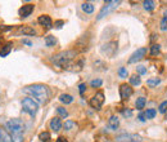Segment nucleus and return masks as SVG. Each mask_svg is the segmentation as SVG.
I'll list each match as a JSON object with an SVG mask.
<instances>
[{
	"label": "nucleus",
	"mask_w": 167,
	"mask_h": 142,
	"mask_svg": "<svg viewBox=\"0 0 167 142\" xmlns=\"http://www.w3.org/2000/svg\"><path fill=\"white\" fill-rule=\"evenodd\" d=\"M57 112H58V115L60 118H67L68 116V111L64 109V107H57Z\"/></svg>",
	"instance_id": "bb28decb"
},
{
	"label": "nucleus",
	"mask_w": 167,
	"mask_h": 142,
	"mask_svg": "<svg viewBox=\"0 0 167 142\" xmlns=\"http://www.w3.org/2000/svg\"><path fill=\"white\" fill-rule=\"evenodd\" d=\"M37 22L41 25V26H44L45 29H50L51 27V18L49 16H46V14H44V16H40L39 18H37Z\"/></svg>",
	"instance_id": "9b49d317"
},
{
	"label": "nucleus",
	"mask_w": 167,
	"mask_h": 142,
	"mask_svg": "<svg viewBox=\"0 0 167 142\" xmlns=\"http://www.w3.org/2000/svg\"><path fill=\"white\" fill-rule=\"evenodd\" d=\"M39 140L41 142H49L50 141V133L49 132H41L39 135Z\"/></svg>",
	"instance_id": "4be33fe9"
},
{
	"label": "nucleus",
	"mask_w": 167,
	"mask_h": 142,
	"mask_svg": "<svg viewBox=\"0 0 167 142\" xmlns=\"http://www.w3.org/2000/svg\"><path fill=\"white\" fill-rule=\"evenodd\" d=\"M147 54V48H139L136 49V52H134L133 54H131V57L129 58V64H135V62L143 59Z\"/></svg>",
	"instance_id": "1a4fd4ad"
},
{
	"label": "nucleus",
	"mask_w": 167,
	"mask_h": 142,
	"mask_svg": "<svg viewBox=\"0 0 167 142\" xmlns=\"http://www.w3.org/2000/svg\"><path fill=\"white\" fill-rule=\"evenodd\" d=\"M103 103H104V93L103 92H98L90 100V106L95 110H100Z\"/></svg>",
	"instance_id": "0eeeda50"
},
{
	"label": "nucleus",
	"mask_w": 167,
	"mask_h": 142,
	"mask_svg": "<svg viewBox=\"0 0 167 142\" xmlns=\"http://www.w3.org/2000/svg\"><path fill=\"white\" fill-rule=\"evenodd\" d=\"M167 111V101H163L161 105H160V112L161 114H165Z\"/></svg>",
	"instance_id": "2f4dec72"
},
{
	"label": "nucleus",
	"mask_w": 167,
	"mask_h": 142,
	"mask_svg": "<svg viewBox=\"0 0 167 142\" xmlns=\"http://www.w3.org/2000/svg\"><path fill=\"white\" fill-rule=\"evenodd\" d=\"M144 114H145V118H147V119H153L156 115H157V111H156L154 109H148Z\"/></svg>",
	"instance_id": "a878e982"
},
{
	"label": "nucleus",
	"mask_w": 167,
	"mask_h": 142,
	"mask_svg": "<svg viewBox=\"0 0 167 142\" xmlns=\"http://www.w3.org/2000/svg\"><path fill=\"white\" fill-rule=\"evenodd\" d=\"M45 44H46V47H54L57 44V39L53 35H49V36L45 38Z\"/></svg>",
	"instance_id": "aec40b11"
},
{
	"label": "nucleus",
	"mask_w": 167,
	"mask_h": 142,
	"mask_svg": "<svg viewBox=\"0 0 167 142\" xmlns=\"http://www.w3.org/2000/svg\"><path fill=\"white\" fill-rule=\"evenodd\" d=\"M62 121H60V118H58V116H55V118H53L51 120H50V129H53L54 132H58V130H60L62 129Z\"/></svg>",
	"instance_id": "f8f14e48"
},
{
	"label": "nucleus",
	"mask_w": 167,
	"mask_h": 142,
	"mask_svg": "<svg viewBox=\"0 0 167 142\" xmlns=\"http://www.w3.org/2000/svg\"><path fill=\"white\" fill-rule=\"evenodd\" d=\"M118 75H120L121 78H127L129 73H127V70H126L125 67H121V69L118 70Z\"/></svg>",
	"instance_id": "7c9ffc66"
},
{
	"label": "nucleus",
	"mask_w": 167,
	"mask_h": 142,
	"mask_svg": "<svg viewBox=\"0 0 167 142\" xmlns=\"http://www.w3.org/2000/svg\"><path fill=\"white\" fill-rule=\"evenodd\" d=\"M0 133H2V128H0Z\"/></svg>",
	"instance_id": "a19ab883"
},
{
	"label": "nucleus",
	"mask_w": 167,
	"mask_h": 142,
	"mask_svg": "<svg viewBox=\"0 0 167 142\" xmlns=\"http://www.w3.org/2000/svg\"><path fill=\"white\" fill-rule=\"evenodd\" d=\"M23 93L33 97L35 101L40 102V103H46L48 100H49V96H50V92L48 89V87L44 85V84L27 85V87L23 88Z\"/></svg>",
	"instance_id": "f257e3e1"
},
{
	"label": "nucleus",
	"mask_w": 167,
	"mask_h": 142,
	"mask_svg": "<svg viewBox=\"0 0 167 142\" xmlns=\"http://www.w3.org/2000/svg\"><path fill=\"white\" fill-rule=\"evenodd\" d=\"M136 71H138L140 75H145V74H147V67L139 65V66H136Z\"/></svg>",
	"instance_id": "c756f323"
},
{
	"label": "nucleus",
	"mask_w": 167,
	"mask_h": 142,
	"mask_svg": "<svg viewBox=\"0 0 167 142\" xmlns=\"http://www.w3.org/2000/svg\"><path fill=\"white\" fill-rule=\"evenodd\" d=\"M63 23H64L63 21H57L54 25H55V27H58V29H59V27H62V25H63Z\"/></svg>",
	"instance_id": "e433bc0d"
},
{
	"label": "nucleus",
	"mask_w": 167,
	"mask_h": 142,
	"mask_svg": "<svg viewBox=\"0 0 167 142\" xmlns=\"http://www.w3.org/2000/svg\"><path fill=\"white\" fill-rule=\"evenodd\" d=\"M55 142H68V141H67V138H64V137H59Z\"/></svg>",
	"instance_id": "4c0bfd02"
},
{
	"label": "nucleus",
	"mask_w": 167,
	"mask_h": 142,
	"mask_svg": "<svg viewBox=\"0 0 167 142\" xmlns=\"http://www.w3.org/2000/svg\"><path fill=\"white\" fill-rule=\"evenodd\" d=\"M122 115H124L125 118H131L133 116V111L130 109H126V110H122Z\"/></svg>",
	"instance_id": "473e14b6"
},
{
	"label": "nucleus",
	"mask_w": 167,
	"mask_h": 142,
	"mask_svg": "<svg viewBox=\"0 0 167 142\" xmlns=\"http://www.w3.org/2000/svg\"><path fill=\"white\" fill-rule=\"evenodd\" d=\"M134 91H133V88H131L130 84H121L120 85V97H121V100H129L131 96H133Z\"/></svg>",
	"instance_id": "6e6552de"
},
{
	"label": "nucleus",
	"mask_w": 167,
	"mask_h": 142,
	"mask_svg": "<svg viewBox=\"0 0 167 142\" xmlns=\"http://www.w3.org/2000/svg\"><path fill=\"white\" fill-rule=\"evenodd\" d=\"M23 44H26V45H30V47H31V45H32V43H31V41H30V40H26V39H24V40H23Z\"/></svg>",
	"instance_id": "58836bf2"
},
{
	"label": "nucleus",
	"mask_w": 167,
	"mask_h": 142,
	"mask_svg": "<svg viewBox=\"0 0 167 142\" xmlns=\"http://www.w3.org/2000/svg\"><path fill=\"white\" fill-rule=\"evenodd\" d=\"M33 9H35V5H33V4H26V5H22V7L20 8L18 14L24 18V17L31 16V13L33 12Z\"/></svg>",
	"instance_id": "9d476101"
},
{
	"label": "nucleus",
	"mask_w": 167,
	"mask_h": 142,
	"mask_svg": "<svg viewBox=\"0 0 167 142\" xmlns=\"http://www.w3.org/2000/svg\"><path fill=\"white\" fill-rule=\"evenodd\" d=\"M145 102H147V100L144 98V97H139V98L136 100V102H135V107H136L138 110H142V109H144Z\"/></svg>",
	"instance_id": "6ab92c4d"
},
{
	"label": "nucleus",
	"mask_w": 167,
	"mask_h": 142,
	"mask_svg": "<svg viewBox=\"0 0 167 142\" xmlns=\"http://www.w3.org/2000/svg\"><path fill=\"white\" fill-rule=\"evenodd\" d=\"M108 127H109V129H112V130H116V129L120 127V120H118V118H117V116H111V118L108 119Z\"/></svg>",
	"instance_id": "ddd939ff"
},
{
	"label": "nucleus",
	"mask_w": 167,
	"mask_h": 142,
	"mask_svg": "<svg viewBox=\"0 0 167 142\" xmlns=\"http://www.w3.org/2000/svg\"><path fill=\"white\" fill-rule=\"evenodd\" d=\"M59 101L62 102V103H64V105H69V103H72V102H73V97H72L71 94H66V93H63V94H60V96H59Z\"/></svg>",
	"instance_id": "2eb2a0df"
},
{
	"label": "nucleus",
	"mask_w": 167,
	"mask_h": 142,
	"mask_svg": "<svg viewBox=\"0 0 167 142\" xmlns=\"http://www.w3.org/2000/svg\"><path fill=\"white\" fill-rule=\"evenodd\" d=\"M81 8H82V11L85 12V13H93L94 12V5L91 4V3H82V5H81Z\"/></svg>",
	"instance_id": "a211bd4d"
},
{
	"label": "nucleus",
	"mask_w": 167,
	"mask_h": 142,
	"mask_svg": "<svg viewBox=\"0 0 167 142\" xmlns=\"http://www.w3.org/2000/svg\"><path fill=\"white\" fill-rule=\"evenodd\" d=\"M64 130H71V129H75L76 128V123L72 121V120H67L64 121V125H63Z\"/></svg>",
	"instance_id": "b1692460"
},
{
	"label": "nucleus",
	"mask_w": 167,
	"mask_h": 142,
	"mask_svg": "<svg viewBox=\"0 0 167 142\" xmlns=\"http://www.w3.org/2000/svg\"><path fill=\"white\" fill-rule=\"evenodd\" d=\"M120 4H121L120 0H107V2L104 3V7L100 9L98 17H96V20L99 21V20L104 18L105 16H108L109 13H112L113 11H116V9H117V7H118Z\"/></svg>",
	"instance_id": "20e7f679"
},
{
	"label": "nucleus",
	"mask_w": 167,
	"mask_h": 142,
	"mask_svg": "<svg viewBox=\"0 0 167 142\" xmlns=\"http://www.w3.org/2000/svg\"><path fill=\"white\" fill-rule=\"evenodd\" d=\"M22 109L24 112L30 114L31 116H35L39 110V103L35 101L31 97H27V98H23L22 100Z\"/></svg>",
	"instance_id": "39448f33"
},
{
	"label": "nucleus",
	"mask_w": 167,
	"mask_h": 142,
	"mask_svg": "<svg viewBox=\"0 0 167 142\" xmlns=\"http://www.w3.org/2000/svg\"><path fill=\"white\" fill-rule=\"evenodd\" d=\"M161 30L162 31L167 30V20L166 18H162V21H161Z\"/></svg>",
	"instance_id": "f704fd0d"
},
{
	"label": "nucleus",
	"mask_w": 167,
	"mask_h": 142,
	"mask_svg": "<svg viewBox=\"0 0 167 142\" xmlns=\"http://www.w3.org/2000/svg\"><path fill=\"white\" fill-rule=\"evenodd\" d=\"M5 127H7L8 130H9L12 137H14V136H23L24 129H26L24 123L21 119H17V118L8 120L7 124H5Z\"/></svg>",
	"instance_id": "7ed1b4c3"
},
{
	"label": "nucleus",
	"mask_w": 167,
	"mask_h": 142,
	"mask_svg": "<svg viewBox=\"0 0 167 142\" xmlns=\"http://www.w3.org/2000/svg\"><path fill=\"white\" fill-rule=\"evenodd\" d=\"M75 56H76V53L73 50H64V52H60V53H58V54H55L51 58V62L57 67L68 69L69 66H71V62L75 58Z\"/></svg>",
	"instance_id": "f03ea898"
},
{
	"label": "nucleus",
	"mask_w": 167,
	"mask_h": 142,
	"mask_svg": "<svg viewBox=\"0 0 167 142\" xmlns=\"http://www.w3.org/2000/svg\"><path fill=\"white\" fill-rule=\"evenodd\" d=\"M85 91H86V84L85 83H81L80 85H78V92H80V94L82 96Z\"/></svg>",
	"instance_id": "72a5a7b5"
},
{
	"label": "nucleus",
	"mask_w": 167,
	"mask_h": 142,
	"mask_svg": "<svg viewBox=\"0 0 167 142\" xmlns=\"http://www.w3.org/2000/svg\"><path fill=\"white\" fill-rule=\"evenodd\" d=\"M142 84V79L139 75H133L130 76V85H140Z\"/></svg>",
	"instance_id": "412c9836"
},
{
	"label": "nucleus",
	"mask_w": 167,
	"mask_h": 142,
	"mask_svg": "<svg viewBox=\"0 0 167 142\" xmlns=\"http://www.w3.org/2000/svg\"><path fill=\"white\" fill-rule=\"evenodd\" d=\"M143 5H144V9L145 11H153L154 9V2H152V0H145V2L143 3Z\"/></svg>",
	"instance_id": "5701e85b"
},
{
	"label": "nucleus",
	"mask_w": 167,
	"mask_h": 142,
	"mask_svg": "<svg viewBox=\"0 0 167 142\" xmlns=\"http://www.w3.org/2000/svg\"><path fill=\"white\" fill-rule=\"evenodd\" d=\"M11 50H12V43H8L7 45H4L2 48V50H0V57H7L11 53Z\"/></svg>",
	"instance_id": "dca6fc26"
},
{
	"label": "nucleus",
	"mask_w": 167,
	"mask_h": 142,
	"mask_svg": "<svg viewBox=\"0 0 167 142\" xmlns=\"http://www.w3.org/2000/svg\"><path fill=\"white\" fill-rule=\"evenodd\" d=\"M139 119H140V121H145L147 120V118H145V114L144 112H142L139 115Z\"/></svg>",
	"instance_id": "c9c22d12"
},
{
	"label": "nucleus",
	"mask_w": 167,
	"mask_h": 142,
	"mask_svg": "<svg viewBox=\"0 0 167 142\" xmlns=\"http://www.w3.org/2000/svg\"><path fill=\"white\" fill-rule=\"evenodd\" d=\"M160 50H161V47L158 45V44H154V45L151 47V54H152V56L160 54Z\"/></svg>",
	"instance_id": "cd10ccee"
},
{
	"label": "nucleus",
	"mask_w": 167,
	"mask_h": 142,
	"mask_svg": "<svg viewBox=\"0 0 167 142\" xmlns=\"http://www.w3.org/2000/svg\"><path fill=\"white\" fill-rule=\"evenodd\" d=\"M102 84H103L102 79H94V80L90 82V85H91L93 88H99V87H102Z\"/></svg>",
	"instance_id": "c85d7f7f"
},
{
	"label": "nucleus",
	"mask_w": 167,
	"mask_h": 142,
	"mask_svg": "<svg viewBox=\"0 0 167 142\" xmlns=\"http://www.w3.org/2000/svg\"><path fill=\"white\" fill-rule=\"evenodd\" d=\"M160 83H161V79L160 78H153V79H149V80H147V85H149V87H157Z\"/></svg>",
	"instance_id": "393cba45"
},
{
	"label": "nucleus",
	"mask_w": 167,
	"mask_h": 142,
	"mask_svg": "<svg viewBox=\"0 0 167 142\" xmlns=\"http://www.w3.org/2000/svg\"><path fill=\"white\" fill-rule=\"evenodd\" d=\"M163 18H166V20H167V11L165 12V17H163Z\"/></svg>",
	"instance_id": "ea45409f"
},
{
	"label": "nucleus",
	"mask_w": 167,
	"mask_h": 142,
	"mask_svg": "<svg viewBox=\"0 0 167 142\" xmlns=\"http://www.w3.org/2000/svg\"><path fill=\"white\" fill-rule=\"evenodd\" d=\"M20 32L23 35H30V36H35L36 35V31H35L30 26H23V27H20Z\"/></svg>",
	"instance_id": "4468645a"
},
{
	"label": "nucleus",
	"mask_w": 167,
	"mask_h": 142,
	"mask_svg": "<svg viewBox=\"0 0 167 142\" xmlns=\"http://www.w3.org/2000/svg\"><path fill=\"white\" fill-rule=\"evenodd\" d=\"M0 142H13L12 137L8 135V132L2 129V133H0Z\"/></svg>",
	"instance_id": "f3484780"
},
{
	"label": "nucleus",
	"mask_w": 167,
	"mask_h": 142,
	"mask_svg": "<svg viewBox=\"0 0 167 142\" xmlns=\"http://www.w3.org/2000/svg\"><path fill=\"white\" fill-rule=\"evenodd\" d=\"M142 136L135 133H122L116 137V142H142Z\"/></svg>",
	"instance_id": "423d86ee"
}]
</instances>
